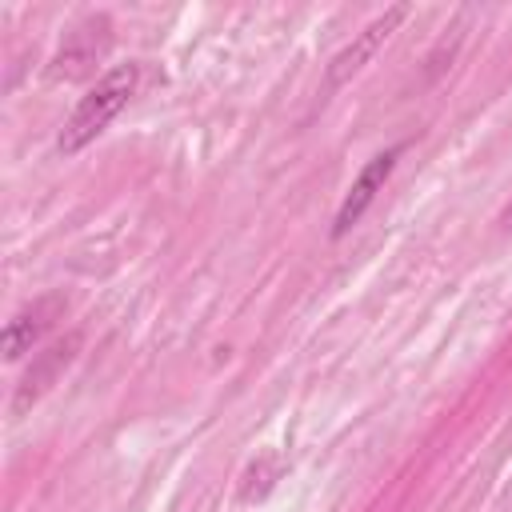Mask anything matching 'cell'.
<instances>
[{
  "instance_id": "5b68a950",
  "label": "cell",
  "mask_w": 512,
  "mask_h": 512,
  "mask_svg": "<svg viewBox=\"0 0 512 512\" xmlns=\"http://www.w3.org/2000/svg\"><path fill=\"white\" fill-rule=\"evenodd\" d=\"M76 348H80V336H76V332H72L68 340L52 344V348H48V352H44V356H40V360L28 368V376H24V384H20L16 404H12V408H16V412H24V408H28V404H32L40 392H48V388H52V380H56V376L68 368V360L76 356Z\"/></svg>"
},
{
  "instance_id": "277c9868",
  "label": "cell",
  "mask_w": 512,
  "mask_h": 512,
  "mask_svg": "<svg viewBox=\"0 0 512 512\" xmlns=\"http://www.w3.org/2000/svg\"><path fill=\"white\" fill-rule=\"evenodd\" d=\"M396 152L400 148H388V152H380V156H372L368 164H364V172L356 176V184L348 188V196H344V204H340V212H336V224H332V236H344L360 216H364V208L376 200V192L384 188V180H388V172H392V164H396Z\"/></svg>"
},
{
  "instance_id": "8992f818",
  "label": "cell",
  "mask_w": 512,
  "mask_h": 512,
  "mask_svg": "<svg viewBox=\"0 0 512 512\" xmlns=\"http://www.w3.org/2000/svg\"><path fill=\"white\" fill-rule=\"evenodd\" d=\"M56 308H60V300H40V304L16 312V316L8 320V328H4V356H8V360H20V356L36 344V336L52 324V312H56Z\"/></svg>"
},
{
  "instance_id": "52a82bcc",
  "label": "cell",
  "mask_w": 512,
  "mask_h": 512,
  "mask_svg": "<svg viewBox=\"0 0 512 512\" xmlns=\"http://www.w3.org/2000/svg\"><path fill=\"white\" fill-rule=\"evenodd\" d=\"M504 220H508V224H512V208H508V216H504Z\"/></svg>"
},
{
  "instance_id": "3957f363",
  "label": "cell",
  "mask_w": 512,
  "mask_h": 512,
  "mask_svg": "<svg viewBox=\"0 0 512 512\" xmlns=\"http://www.w3.org/2000/svg\"><path fill=\"white\" fill-rule=\"evenodd\" d=\"M404 12H408V8H404V4H396V8H388L384 16H376L364 32H356V36H352V44H344V48L336 52V60L328 64V88H340L344 80H352V76H356V72H360L376 52H380V44L392 36V28L404 20Z\"/></svg>"
},
{
  "instance_id": "6da1fadb",
  "label": "cell",
  "mask_w": 512,
  "mask_h": 512,
  "mask_svg": "<svg viewBox=\"0 0 512 512\" xmlns=\"http://www.w3.org/2000/svg\"><path fill=\"white\" fill-rule=\"evenodd\" d=\"M136 80H140L136 64H116L112 72H104V76L88 88V96H80V104L72 108V116L64 120L56 148H60L64 156H72V152H80L84 144H92V140L112 124V116L128 104V96L136 92Z\"/></svg>"
},
{
  "instance_id": "7a4b0ae2",
  "label": "cell",
  "mask_w": 512,
  "mask_h": 512,
  "mask_svg": "<svg viewBox=\"0 0 512 512\" xmlns=\"http://www.w3.org/2000/svg\"><path fill=\"white\" fill-rule=\"evenodd\" d=\"M108 44H112V20L108 16H88L84 24H76L64 36V44L56 52V76H64V80L88 76L92 64L108 52Z\"/></svg>"
}]
</instances>
